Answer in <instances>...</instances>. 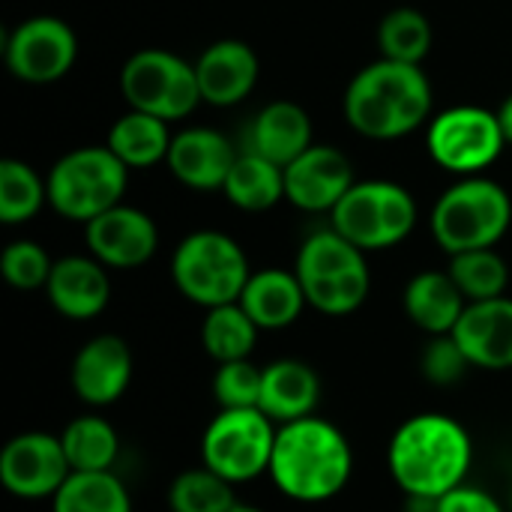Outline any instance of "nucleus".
<instances>
[{
    "label": "nucleus",
    "instance_id": "obj_1",
    "mask_svg": "<svg viewBox=\"0 0 512 512\" xmlns=\"http://www.w3.org/2000/svg\"><path fill=\"white\" fill-rule=\"evenodd\" d=\"M471 462L474 444L468 429L438 411L408 417L387 447L390 474L408 498H444L465 483Z\"/></svg>",
    "mask_w": 512,
    "mask_h": 512
},
{
    "label": "nucleus",
    "instance_id": "obj_2",
    "mask_svg": "<svg viewBox=\"0 0 512 512\" xmlns=\"http://www.w3.org/2000/svg\"><path fill=\"white\" fill-rule=\"evenodd\" d=\"M351 471V444L333 423L312 414L279 426L270 477L285 498L300 504H324L348 486Z\"/></svg>",
    "mask_w": 512,
    "mask_h": 512
},
{
    "label": "nucleus",
    "instance_id": "obj_3",
    "mask_svg": "<svg viewBox=\"0 0 512 512\" xmlns=\"http://www.w3.org/2000/svg\"><path fill=\"white\" fill-rule=\"evenodd\" d=\"M432 114V84L417 63L375 60L345 90V120L372 141H393L420 129Z\"/></svg>",
    "mask_w": 512,
    "mask_h": 512
},
{
    "label": "nucleus",
    "instance_id": "obj_4",
    "mask_svg": "<svg viewBox=\"0 0 512 512\" xmlns=\"http://www.w3.org/2000/svg\"><path fill=\"white\" fill-rule=\"evenodd\" d=\"M294 273L309 306L333 318L357 312L372 288L366 252L345 240L336 228L318 231L300 246Z\"/></svg>",
    "mask_w": 512,
    "mask_h": 512
},
{
    "label": "nucleus",
    "instance_id": "obj_5",
    "mask_svg": "<svg viewBox=\"0 0 512 512\" xmlns=\"http://www.w3.org/2000/svg\"><path fill=\"white\" fill-rule=\"evenodd\" d=\"M512 222L510 192L480 174L462 177L438 198L432 210V234L450 255L471 249H495Z\"/></svg>",
    "mask_w": 512,
    "mask_h": 512
},
{
    "label": "nucleus",
    "instance_id": "obj_6",
    "mask_svg": "<svg viewBox=\"0 0 512 512\" xmlns=\"http://www.w3.org/2000/svg\"><path fill=\"white\" fill-rule=\"evenodd\" d=\"M171 276L186 300L213 309L237 303L252 270L234 237L222 231H195L174 249Z\"/></svg>",
    "mask_w": 512,
    "mask_h": 512
},
{
    "label": "nucleus",
    "instance_id": "obj_7",
    "mask_svg": "<svg viewBox=\"0 0 512 512\" xmlns=\"http://www.w3.org/2000/svg\"><path fill=\"white\" fill-rule=\"evenodd\" d=\"M129 165L108 147H78L54 162L48 174V204L72 222H90L123 204Z\"/></svg>",
    "mask_w": 512,
    "mask_h": 512
},
{
    "label": "nucleus",
    "instance_id": "obj_8",
    "mask_svg": "<svg viewBox=\"0 0 512 512\" xmlns=\"http://www.w3.org/2000/svg\"><path fill=\"white\" fill-rule=\"evenodd\" d=\"M417 225L414 195L390 180H360L333 207L330 228L363 252L399 246Z\"/></svg>",
    "mask_w": 512,
    "mask_h": 512
},
{
    "label": "nucleus",
    "instance_id": "obj_9",
    "mask_svg": "<svg viewBox=\"0 0 512 512\" xmlns=\"http://www.w3.org/2000/svg\"><path fill=\"white\" fill-rule=\"evenodd\" d=\"M279 426L261 408L219 411L201 438V465L228 483H249L270 474Z\"/></svg>",
    "mask_w": 512,
    "mask_h": 512
},
{
    "label": "nucleus",
    "instance_id": "obj_10",
    "mask_svg": "<svg viewBox=\"0 0 512 512\" xmlns=\"http://www.w3.org/2000/svg\"><path fill=\"white\" fill-rule=\"evenodd\" d=\"M120 90L129 108L159 120H183L204 102L195 66L165 48L135 51L120 72Z\"/></svg>",
    "mask_w": 512,
    "mask_h": 512
},
{
    "label": "nucleus",
    "instance_id": "obj_11",
    "mask_svg": "<svg viewBox=\"0 0 512 512\" xmlns=\"http://www.w3.org/2000/svg\"><path fill=\"white\" fill-rule=\"evenodd\" d=\"M429 153L432 159L453 174L471 177L489 168L507 138L498 123V114L480 105H456L432 117L429 123Z\"/></svg>",
    "mask_w": 512,
    "mask_h": 512
},
{
    "label": "nucleus",
    "instance_id": "obj_12",
    "mask_svg": "<svg viewBox=\"0 0 512 512\" xmlns=\"http://www.w3.org/2000/svg\"><path fill=\"white\" fill-rule=\"evenodd\" d=\"M3 57L18 81L51 84L72 69L78 57V36L63 18L33 15L6 36Z\"/></svg>",
    "mask_w": 512,
    "mask_h": 512
},
{
    "label": "nucleus",
    "instance_id": "obj_13",
    "mask_svg": "<svg viewBox=\"0 0 512 512\" xmlns=\"http://www.w3.org/2000/svg\"><path fill=\"white\" fill-rule=\"evenodd\" d=\"M72 474L60 435L21 432L0 453V483L21 501H51Z\"/></svg>",
    "mask_w": 512,
    "mask_h": 512
},
{
    "label": "nucleus",
    "instance_id": "obj_14",
    "mask_svg": "<svg viewBox=\"0 0 512 512\" xmlns=\"http://www.w3.org/2000/svg\"><path fill=\"white\" fill-rule=\"evenodd\" d=\"M87 249L96 261L114 270H135L156 255V222L129 204H117L84 225Z\"/></svg>",
    "mask_w": 512,
    "mask_h": 512
},
{
    "label": "nucleus",
    "instance_id": "obj_15",
    "mask_svg": "<svg viewBox=\"0 0 512 512\" xmlns=\"http://www.w3.org/2000/svg\"><path fill=\"white\" fill-rule=\"evenodd\" d=\"M354 183L348 156L324 144H312L285 168V198L309 213H333Z\"/></svg>",
    "mask_w": 512,
    "mask_h": 512
},
{
    "label": "nucleus",
    "instance_id": "obj_16",
    "mask_svg": "<svg viewBox=\"0 0 512 512\" xmlns=\"http://www.w3.org/2000/svg\"><path fill=\"white\" fill-rule=\"evenodd\" d=\"M69 381L84 405H114L132 381V351L120 336L102 333L84 342L72 360Z\"/></svg>",
    "mask_w": 512,
    "mask_h": 512
},
{
    "label": "nucleus",
    "instance_id": "obj_17",
    "mask_svg": "<svg viewBox=\"0 0 512 512\" xmlns=\"http://www.w3.org/2000/svg\"><path fill=\"white\" fill-rule=\"evenodd\" d=\"M453 339L459 348L468 354L474 369H489V372H504L512 369V300L495 297V300H480L468 303Z\"/></svg>",
    "mask_w": 512,
    "mask_h": 512
},
{
    "label": "nucleus",
    "instance_id": "obj_18",
    "mask_svg": "<svg viewBox=\"0 0 512 512\" xmlns=\"http://www.w3.org/2000/svg\"><path fill=\"white\" fill-rule=\"evenodd\" d=\"M237 156L240 153L222 132L207 126H192L171 138V150L165 162L183 186L198 192H213L225 186Z\"/></svg>",
    "mask_w": 512,
    "mask_h": 512
},
{
    "label": "nucleus",
    "instance_id": "obj_19",
    "mask_svg": "<svg viewBox=\"0 0 512 512\" xmlns=\"http://www.w3.org/2000/svg\"><path fill=\"white\" fill-rule=\"evenodd\" d=\"M201 99L216 108L243 102L258 84V54L240 39H219L195 63Z\"/></svg>",
    "mask_w": 512,
    "mask_h": 512
},
{
    "label": "nucleus",
    "instance_id": "obj_20",
    "mask_svg": "<svg viewBox=\"0 0 512 512\" xmlns=\"http://www.w3.org/2000/svg\"><path fill=\"white\" fill-rule=\"evenodd\" d=\"M48 303L72 321H90L105 312L111 300V282L105 264L93 255H69L54 261L45 285Z\"/></svg>",
    "mask_w": 512,
    "mask_h": 512
},
{
    "label": "nucleus",
    "instance_id": "obj_21",
    "mask_svg": "<svg viewBox=\"0 0 512 512\" xmlns=\"http://www.w3.org/2000/svg\"><path fill=\"white\" fill-rule=\"evenodd\" d=\"M321 402V378L303 360H276L264 366L258 408L276 423H294L312 417Z\"/></svg>",
    "mask_w": 512,
    "mask_h": 512
},
{
    "label": "nucleus",
    "instance_id": "obj_22",
    "mask_svg": "<svg viewBox=\"0 0 512 512\" xmlns=\"http://www.w3.org/2000/svg\"><path fill=\"white\" fill-rule=\"evenodd\" d=\"M240 306L249 312V318L261 330H285L303 315L309 300L294 270L288 273V270L270 267V270L249 276L240 294Z\"/></svg>",
    "mask_w": 512,
    "mask_h": 512
},
{
    "label": "nucleus",
    "instance_id": "obj_23",
    "mask_svg": "<svg viewBox=\"0 0 512 512\" xmlns=\"http://www.w3.org/2000/svg\"><path fill=\"white\" fill-rule=\"evenodd\" d=\"M312 147V120L297 102H270L252 123L249 150L288 168L300 153Z\"/></svg>",
    "mask_w": 512,
    "mask_h": 512
},
{
    "label": "nucleus",
    "instance_id": "obj_24",
    "mask_svg": "<svg viewBox=\"0 0 512 512\" xmlns=\"http://www.w3.org/2000/svg\"><path fill=\"white\" fill-rule=\"evenodd\" d=\"M405 312L408 318L429 336H447L456 330L468 300L459 291V285L453 282V276L444 270H426L417 273L408 285H405Z\"/></svg>",
    "mask_w": 512,
    "mask_h": 512
},
{
    "label": "nucleus",
    "instance_id": "obj_25",
    "mask_svg": "<svg viewBox=\"0 0 512 512\" xmlns=\"http://www.w3.org/2000/svg\"><path fill=\"white\" fill-rule=\"evenodd\" d=\"M171 138L174 135L168 132V120L129 108V114L114 120V126L108 129L105 147L129 168H150L168 159Z\"/></svg>",
    "mask_w": 512,
    "mask_h": 512
},
{
    "label": "nucleus",
    "instance_id": "obj_26",
    "mask_svg": "<svg viewBox=\"0 0 512 512\" xmlns=\"http://www.w3.org/2000/svg\"><path fill=\"white\" fill-rule=\"evenodd\" d=\"M222 192L234 207L246 213L270 210L285 198V168L246 150L237 156Z\"/></svg>",
    "mask_w": 512,
    "mask_h": 512
},
{
    "label": "nucleus",
    "instance_id": "obj_27",
    "mask_svg": "<svg viewBox=\"0 0 512 512\" xmlns=\"http://www.w3.org/2000/svg\"><path fill=\"white\" fill-rule=\"evenodd\" d=\"M258 333L261 327L249 318V312L237 300V303L207 309L204 324H201V345L207 357L216 363L249 360L258 345Z\"/></svg>",
    "mask_w": 512,
    "mask_h": 512
},
{
    "label": "nucleus",
    "instance_id": "obj_28",
    "mask_svg": "<svg viewBox=\"0 0 512 512\" xmlns=\"http://www.w3.org/2000/svg\"><path fill=\"white\" fill-rule=\"evenodd\" d=\"M54 512H132V498L114 471H72L51 498Z\"/></svg>",
    "mask_w": 512,
    "mask_h": 512
},
{
    "label": "nucleus",
    "instance_id": "obj_29",
    "mask_svg": "<svg viewBox=\"0 0 512 512\" xmlns=\"http://www.w3.org/2000/svg\"><path fill=\"white\" fill-rule=\"evenodd\" d=\"M60 441L72 471H114V462L120 456V438L114 426L96 414L75 417L63 429Z\"/></svg>",
    "mask_w": 512,
    "mask_h": 512
},
{
    "label": "nucleus",
    "instance_id": "obj_30",
    "mask_svg": "<svg viewBox=\"0 0 512 512\" xmlns=\"http://www.w3.org/2000/svg\"><path fill=\"white\" fill-rule=\"evenodd\" d=\"M447 273L453 276L468 303L504 297L510 285V267L495 249H471L450 255Z\"/></svg>",
    "mask_w": 512,
    "mask_h": 512
},
{
    "label": "nucleus",
    "instance_id": "obj_31",
    "mask_svg": "<svg viewBox=\"0 0 512 512\" xmlns=\"http://www.w3.org/2000/svg\"><path fill=\"white\" fill-rule=\"evenodd\" d=\"M378 48L381 57L399 63H423L432 48V24L420 9L399 6L387 12L378 24Z\"/></svg>",
    "mask_w": 512,
    "mask_h": 512
},
{
    "label": "nucleus",
    "instance_id": "obj_32",
    "mask_svg": "<svg viewBox=\"0 0 512 512\" xmlns=\"http://www.w3.org/2000/svg\"><path fill=\"white\" fill-rule=\"evenodd\" d=\"M171 512H231L237 507L234 483L210 468H189L174 477L168 489Z\"/></svg>",
    "mask_w": 512,
    "mask_h": 512
},
{
    "label": "nucleus",
    "instance_id": "obj_33",
    "mask_svg": "<svg viewBox=\"0 0 512 512\" xmlns=\"http://www.w3.org/2000/svg\"><path fill=\"white\" fill-rule=\"evenodd\" d=\"M48 201V183L21 159L0 162V222H30Z\"/></svg>",
    "mask_w": 512,
    "mask_h": 512
},
{
    "label": "nucleus",
    "instance_id": "obj_34",
    "mask_svg": "<svg viewBox=\"0 0 512 512\" xmlns=\"http://www.w3.org/2000/svg\"><path fill=\"white\" fill-rule=\"evenodd\" d=\"M261 381H264V369H258L252 360L219 363V369L213 375V396H216L222 411L258 408V402H261Z\"/></svg>",
    "mask_w": 512,
    "mask_h": 512
},
{
    "label": "nucleus",
    "instance_id": "obj_35",
    "mask_svg": "<svg viewBox=\"0 0 512 512\" xmlns=\"http://www.w3.org/2000/svg\"><path fill=\"white\" fill-rule=\"evenodd\" d=\"M0 270H3V279L18 288V291H36V288H45L48 285V276L54 270V261L51 255L33 243V240H15L3 249V258H0Z\"/></svg>",
    "mask_w": 512,
    "mask_h": 512
},
{
    "label": "nucleus",
    "instance_id": "obj_36",
    "mask_svg": "<svg viewBox=\"0 0 512 512\" xmlns=\"http://www.w3.org/2000/svg\"><path fill=\"white\" fill-rule=\"evenodd\" d=\"M420 369L429 384L450 387V384H459L468 375V369H474V366H471L468 354L459 348V342L453 339V333H447V336H432V342L423 348Z\"/></svg>",
    "mask_w": 512,
    "mask_h": 512
},
{
    "label": "nucleus",
    "instance_id": "obj_37",
    "mask_svg": "<svg viewBox=\"0 0 512 512\" xmlns=\"http://www.w3.org/2000/svg\"><path fill=\"white\" fill-rule=\"evenodd\" d=\"M435 512H504V507L492 492L462 483L435 501Z\"/></svg>",
    "mask_w": 512,
    "mask_h": 512
},
{
    "label": "nucleus",
    "instance_id": "obj_38",
    "mask_svg": "<svg viewBox=\"0 0 512 512\" xmlns=\"http://www.w3.org/2000/svg\"><path fill=\"white\" fill-rule=\"evenodd\" d=\"M495 114H498V123H501V129H504L507 144H512V93L501 102V108H498Z\"/></svg>",
    "mask_w": 512,
    "mask_h": 512
},
{
    "label": "nucleus",
    "instance_id": "obj_39",
    "mask_svg": "<svg viewBox=\"0 0 512 512\" xmlns=\"http://www.w3.org/2000/svg\"><path fill=\"white\" fill-rule=\"evenodd\" d=\"M231 512H264V510H258V507H249V504H237V507H234Z\"/></svg>",
    "mask_w": 512,
    "mask_h": 512
},
{
    "label": "nucleus",
    "instance_id": "obj_40",
    "mask_svg": "<svg viewBox=\"0 0 512 512\" xmlns=\"http://www.w3.org/2000/svg\"><path fill=\"white\" fill-rule=\"evenodd\" d=\"M510 510H512V495H510Z\"/></svg>",
    "mask_w": 512,
    "mask_h": 512
}]
</instances>
